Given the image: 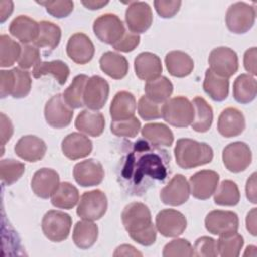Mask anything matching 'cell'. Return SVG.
<instances>
[{
    "label": "cell",
    "instance_id": "cell-1",
    "mask_svg": "<svg viewBox=\"0 0 257 257\" xmlns=\"http://www.w3.org/2000/svg\"><path fill=\"white\" fill-rule=\"evenodd\" d=\"M128 151L121 160L118 179L131 194L142 195L154 181H164L170 173V155L166 150L139 140L127 143Z\"/></svg>",
    "mask_w": 257,
    "mask_h": 257
},
{
    "label": "cell",
    "instance_id": "cell-2",
    "mask_svg": "<svg viewBox=\"0 0 257 257\" xmlns=\"http://www.w3.org/2000/svg\"><path fill=\"white\" fill-rule=\"evenodd\" d=\"M121 222L130 237L143 246H151L157 239V228L152 223V215L147 205L133 202L121 213Z\"/></svg>",
    "mask_w": 257,
    "mask_h": 257
},
{
    "label": "cell",
    "instance_id": "cell-3",
    "mask_svg": "<svg viewBox=\"0 0 257 257\" xmlns=\"http://www.w3.org/2000/svg\"><path fill=\"white\" fill-rule=\"evenodd\" d=\"M174 154L177 165L185 170L209 164L214 157L213 150L208 144L192 139L178 140Z\"/></svg>",
    "mask_w": 257,
    "mask_h": 257
},
{
    "label": "cell",
    "instance_id": "cell-4",
    "mask_svg": "<svg viewBox=\"0 0 257 257\" xmlns=\"http://www.w3.org/2000/svg\"><path fill=\"white\" fill-rule=\"evenodd\" d=\"M162 117L176 127H187L194 119V107L185 96L169 98L162 106Z\"/></svg>",
    "mask_w": 257,
    "mask_h": 257
},
{
    "label": "cell",
    "instance_id": "cell-5",
    "mask_svg": "<svg viewBox=\"0 0 257 257\" xmlns=\"http://www.w3.org/2000/svg\"><path fill=\"white\" fill-rule=\"evenodd\" d=\"M255 8L245 2L231 4L225 17L228 29L236 34H243L249 31L255 23Z\"/></svg>",
    "mask_w": 257,
    "mask_h": 257
},
{
    "label": "cell",
    "instance_id": "cell-6",
    "mask_svg": "<svg viewBox=\"0 0 257 257\" xmlns=\"http://www.w3.org/2000/svg\"><path fill=\"white\" fill-rule=\"evenodd\" d=\"M71 225L72 219L68 214L50 210L42 218L41 229L44 236L51 242H62L68 237Z\"/></svg>",
    "mask_w": 257,
    "mask_h": 257
},
{
    "label": "cell",
    "instance_id": "cell-7",
    "mask_svg": "<svg viewBox=\"0 0 257 257\" xmlns=\"http://www.w3.org/2000/svg\"><path fill=\"white\" fill-rule=\"evenodd\" d=\"M107 210V198L101 190L84 192L80 197L76 214L82 220L96 221L104 216Z\"/></svg>",
    "mask_w": 257,
    "mask_h": 257
},
{
    "label": "cell",
    "instance_id": "cell-8",
    "mask_svg": "<svg viewBox=\"0 0 257 257\" xmlns=\"http://www.w3.org/2000/svg\"><path fill=\"white\" fill-rule=\"evenodd\" d=\"M93 32L101 42L112 45L122 37L125 28L117 15L105 13L94 20Z\"/></svg>",
    "mask_w": 257,
    "mask_h": 257
},
{
    "label": "cell",
    "instance_id": "cell-9",
    "mask_svg": "<svg viewBox=\"0 0 257 257\" xmlns=\"http://www.w3.org/2000/svg\"><path fill=\"white\" fill-rule=\"evenodd\" d=\"M210 69L219 76L229 78L234 75L239 67L237 53L226 46L214 48L209 55Z\"/></svg>",
    "mask_w": 257,
    "mask_h": 257
},
{
    "label": "cell",
    "instance_id": "cell-10",
    "mask_svg": "<svg viewBox=\"0 0 257 257\" xmlns=\"http://www.w3.org/2000/svg\"><path fill=\"white\" fill-rule=\"evenodd\" d=\"M223 164L232 173L245 171L252 162V152L244 142H234L227 145L222 153Z\"/></svg>",
    "mask_w": 257,
    "mask_h": 257
},
{
    "label": "cell",
    "instance_id": "cell-11",
    "mask_svg": "<svg viewBox=\"0 0 257 257\" xmlns=\"http://www.w3.org/2000/svg\"><path fill=\"white\" fill-rule=\"evenodd\" d=\"M205 227L213 235L225 236L238 232L239 218L232 211L214 210L205 218Z\"/></svg>",
    "mask_w": 257,
    "mask_h": 257
},
{
    "label": "cell",
    "instance_id": "cell-12",
    "mask_svg": "<svg viewBox=\"0 0 257 257\" xmlns=\"http://www.w3.org/2000/svg\"><path fill=\"white\" fill-rule=\"evenodd\" d=\"M44 116L46 122L54 128H63L70 124L73 116V109L63 99L62 94L53 95L45 104Z\"/></svg>",
    "mask_w": 257,
    "mask_h": 257
},
{
    "label": "cell",
    "instance_id": "cell-13",
    "mask_svg": "<svg viewBox=\"0 0 257 257\" xmlns=\"http://www.w3.org/2000/svg\"><path fill=\"white\" fill-rule=\"evenodd\" d=\"M125 22L131 32L136 34L146 32L153 23L152 8L147 2H131L125 10Z\"/></svg>",
    "mask_w": 257,
    "mask_h": 257
},
{
    "label": "cell",
    "instance_id": "cell-14",
    "mask_svg": "<svg viewBox=\"0 0 257 257\" xmlns=\"http://www.w3.org/2000/svg\"><path fill=\"white\" fill-rule=\"evenodd\" d=\"M109 85L107 81L99 75L88 78L83 92V104L90 110L101 109L107 101Z\"/></svg>",
    "mask_w": 257,
    "mask_h": 257
},
{
    "label": "cell",
    "instance_id": "cell-15",
    "mask_svg": "<svg viewBox=\"0 0 257 257\" xmlns=\"http://www.w3.org/2000/svg\"><path fill=\"white\" fill-rule=\"evenodd\" d=\"M156 228L164 237H178L187 228V219L179 211L165 209L156 216Z\"/></svg>",
    "mask_w": 257,
    "mask_h": 257
},
{
    "label": "cell",
    "instance_id": "cell-16",
    "mask_svg": "<svg viewBox=\"0 0 257 257\" xmlns=\"http://www.w3.org/2000/svg\"><path fill=\"white\" fill-rule=\"evenodd\" d=\"M219 174L212 170H202L190 177V194L199 200L209 199L219 185Z\"/></svg>",
    "mask_w": 257,
    "mask_h": 257
},
{
    "label": "cell",
    "instance_id": "cell-17",
    "mask_svg": "<svg viewBox=\"0 0 257 257\" xmlns=\"http://www.w3.org/2000/svg\"><path fill=\"white\" fill-rule=\"evenodd\" d=\"M190 196V186L187 179L181 175H175L161 190V201L169 206H180L186 203Z\"/></svg>",
    "mask_w": 257,
    "mask_h": 257
},
{
    "label": "cell",
    "instance_id": "cell-18",
    "mask_svg": "<svg viewBox=\"0 0 257 257\" xmlns=\"http://www.w3.org/2000/svg\"><path fill=\"white\" fill-rule=\"evenodd\" d=\"M67 56L77 64H86L94 55V45L90 38L82 33L72 34L66 45Z\"/></svg>",
    "mask_w": 257,
    "mask_h": 257
},
{
    "label": "cell",
    "instance_id": "cell-19",
    "mask_svg": "<svg viewBox=\"0 0 257 257\" xmlns=\"http://www.w3.org/2000/svg\"><path fill=\"white\" fill-rule=\"evenodd\" d=\"M75 182L82 187H92L99 185L104 178L102 165L94 160L88 159L77 163L73 168Z\"/></svg>",
    "mask_w": 257,
    "mask_h": 257
},
{
    "label": "cell",
    "instance_id": "cell-20",
    "mask_svg": "<svg viewBox=\"0 0 257 257\" xmlns=\"http://www.w3.org/2000/svg\"><path fill=\"white\" fill-rule=\"evenodd\" d=\"M246 126L245 117L236 107H227L219 115L218 132L225 138H233L241 135Z\"/></svg>",
    "mask_w": 257,
    "mask_h": 257
},
{
    "label": "cell",
    "instance_id": "cell-21",
    "mask_svg": "<svg viewBox=\"0 0 257 257\" xmlns=\"http://www.w3.org/2000/svg\"><path fill=\"white\" fill-rule=\"evenodd\" d=\"M59 184V175L56 171L42 168L34 173L31 180V189L37 197L48 199L58 188Z\"/></svg>",
    "mask_w": 257,
    "mask_h": 257
},
{
    "label": "cell",
    "instance_id": "cell-22",
    "mask_svg": "<svg viewBox=\"0 0 257 257\" xmlns=\"http://www.w3.org/2000/svg\"><path fill=\"white\" fill-rule=\"evenodd\" d=\"M46 144L36 136L27 135L21 137L14 146L15 154L27 162L40 161L46 153Z\"/></svg>",
    "mask_w": 257,
    "mask_h": 257
},
{
    "label": "cell",
    "instance_id": "cell-23",
    "mask_svg": "<svg viewBox=\"0 0 257 257\" xmlns=\"http://www.w3.org/2000/svg\"><path fill=\"white\" fill-rule=\"evenodd\" d=\"M63 155L69 160H78L87 157L92 151V142L80 133L67 135L61 143Z\"/></svg>",
    "mask_w": 257,
    "mask_h": 257
},
{
    "label": "cell",
    "instance_id": "cell-24",
    "mask_svg": "<svg viewBox=\"0 0 257 257\" xmlns=\"http://www.w3.org/2000/svg\"><path fill=\"white\" fill-rule=\"evenodd\" d=\"M136 75L146 81L154 80L161 76L163 71L160 57L152 52H142L135 58Z\"/></svg>",
    "mask_w": 257,
    "mask_h": 257
},
{
    "label": "cell",
    "instance_id": "cell-25",
    "mask_svg": "<svg viewBox=\"0 0 257 257\" xmlns=\"http://www.w3.org/2000/svg\"><path fill=\"white\" fill-rule=\"evenodd\" d=\"M9 32L21 43L28 44L36 40L39 33V22L26 15H19L11 21Z\"/></svg>",
    "mask_w": 257,
    "mask_h": 257
},
{
    "label": "cell",
    "instance_id": "cell-26",
    "mask_svg": "<svg viewBox=\"0 0 257 257\" xmlns=\"http://www.w3.org/2000/svg\"><path fill=\"white\" fill-rule=\"evenodd\" d=\"M74 124L79 132L96 138L103 133L105 119L101 112L84 109L78 113Z\"/></svg>",
    "mask_w": 257,
    "mask_h": 257
},
{
    "label": "cell",
    "instance_id": "cell-27",
    "mask_svg": "<svg viewBox=\"0 0 257 257\" xmlns=\"http://www.w3.org/2000/svg\"><path fill=\"white\" fill-rule=\"evenodd\" d=\"M137 107L136 98L133 93L122 90L118 91L109 107V113L112 120H123L135 116Z\"/></svg>",
    "mask_w": 257,
    "mask_h": 257
},
{
    "label": "cell",
    "instance_id": "cell-28",
    "mask_svg": "<svg viewBox=\"0 0 257 257\" xmlns=\"http://www.w3.org/2000/svg\"><path fill=\"white\" fill-rule=\"evenodd\" d=\"M165 63L169 73L175 77L188 76L194 69L192 57L188 53L180 50H173L167 53Z\"/></svg>",
    "mask_w": 257,
    "mask_h": 257
},
{
    "label": "cell",
    "instance_id": "cell-29",
    "mask_svg": "<svg viewBox=\"0 0 257 257\" xmlns=\"http://www.w3.org/2000/svg\"><path fill=\"white\" fill-rule=\"evenodd\" d=\"M100 69L113 79L123 78L128 71V62L124 56L116 52L107 51L99 59Z\"/></svg>",
    "mask_w": 257,
    "mask_h": 257
},
{
    "label": "cell",
    "instance_id": "cell-30",
    "mask_svg": "<svg viewBox=\"0 0 257 257\" xmlns=\"http://www.w3.org/2000/svg\"><path fill=\"white\" fill-rule=\"evenodd\" d=\"M143 138L155 147H171L174 142L173 132L164 123H147L142 128Z\"/></svg>",
    "mask_w": 257,
    "mask_h": 257
},
{
    "label": "cell",
    "instance_id": "cell-31",
    "mask_svg": "<svg viewBox=\"0 0 257 257\" xmlns=\"http://www.w3.org/2000/svg\"><path fill=\"white\" fill-rule=\"evenodd\" d=\"M69 67L61 60L39 61L32 70L34 78H40L44 75H52L60 85H63L69 76Z\"/></svg>",
    "mask_w": 257,
    "mask_h": 257
},
{
    "label": "cell",
    "instance_id": "cell-32",
    "mask_svg": "<svg viewBox=\"0 0 257 257\" xmlns=\"http://www.w3.org/2000/svg\"><path fill=\"white\" fill-rule=\"evenodd\" d=\"M98 237V227L92 221H78L72 233V240L74 244L80 249H88L92 247Z\"/></svg>",
    "mask_w": 257,
    "mask_h": 257
},
{
    "label": "cell",
    "instance_id": "cell-33",
    "mask_svg": "<svg viewBox=\"0 0 257 257\" xmlns=\"http://www.w3.org/2000/svg\"><path fill=\"white\" fill-rule=\"evenodd\" d=\"M194 107V119L192 128L198 133H206L213 122V109L211 105L201 96H196L192 101Z\"/></svg>",
    "mask_w": 257,
    "mask_h": 257
},
{
    "label": "cell",
    "instance_id": "cell-34",
    "mask_svg": "<svg viewBox=\"0 0 257 257\" xmlns=\"http://www.w3.org/2000/svg\"><path fill=\"white\" fill-rule=\"evenodd\" d=\"M205 92L216 101H223L229 94V80L214 73L210 68L206 70L203 83Z\"/></svg>",
    "mask_w": 257,
    "mask_h": 257
},
{
    "label": "cell",
    "instance_id": "cell-35",
    "mask_svg": "<svg viewBox=\"0 0 257 257\" xmlns=\"http://www.w3.org/2000/svg\"><path fill=\"white\" fill-rule=\"evenodd\" d=\"M257 93L256 79L250 74H240L233 84V96L235 100L242 104L252 102Z\"/></svg>",
    "mask_w": 257,
    "mask_h": 257
},
{
    "label": "cell",
    "instance_id": "cell-36",
    "mask_svg": "<svg viewBox=\"0 0 257 257\" xmlns=\"http://www.w3.org/2000/svg\"><path fill=\"white\" fill-rule=\"evenodd\" d=\"M79 202V192L68 182H62L51 196V204L58 208L69 210Z\"/></svg>",
    "mask_w": 257,
    "mask_h": 257
},
{
    "label": "cell",
    "instance_id": "cell-37",
    "mask_svg": "<svg viewBox=\"0 0 257 257\" xmlns=\"http://www.w3.org/2000/svg\"><path fill=\"white\" fill-rule=\"evenodd\" d=\"M61 38V29L53 22L42 20L39 22V33L33 44L39 48L53 50L57 47Z\"/></svg>",
    "mask_w": 257,
    "mask_h": 257
},
{
    "label": "cell",
    "instance_id": "cell-38",
    "mask_svg": "<svg viewBox=\"0 0 257 257\" xmlns=\"http://www.w3.org/2000/svg\"><path fill=\"white\" fill-rule=\"evenodd\" d=\"M173 88V83L166 76H160L154 80L147 81L145 92L150 99L158 103H164L172 95Z\"/></svg>",
    "mask_w": 257,
    "mask_h": 257
},
{
    "label": "cell",
    "instance_id": "cell-39",
    "mask_svg": "<svg viewBox=\"0 0 257 257\" xmlns=\"http://www.w3.org/2000/svg\"><path fill=\"white\" fill-rule=\"evenodd\" d=\"M88 76L85 74H78L76 75L69 86L64 90L62 93L63 99L66 102V104L74 109L82 107L83 104V92L85 84L88 80Z\"/></svg>",
    "mask_w": 257,
    "mask_h": 257
},
{
    "label": "cell",
    "instance_id": "cell-40",
    "mask_svg": "<svg viewBox=\"0 0 257 257\" xmlns=\"http://www.w3.org/2000/svg\"><path fill=\"white\" fill-rule=\"evenodd\" d=\"M240 197L237 184L231 180H224L214 193V202L219 206L232 207L239 203Z\"/></svg>",
    "mask_w": 257,
    "mask_h": 257
},
{
    "label": "cell",
    "instance_id": "cell-41",
    "mask_svg": "<svg viewBox=\"0 0 257 257\" xmlns=\"http://www.w3.org/2000/svg\"><path fill=\"white\" fill-rule=\"evenodd\" d=\"M218 255L222 257H237L240 255L241 249L244 245L243 237L236 233L225 236H220L216 242Z\"/></svg>",
    "mask_w": 257,
    "mask_h": 257
},
{
    "label": "cell",
    "instance_id": "cell-42",
    "mask_svg": "<svg viewBox=\"0 0 257 257\" xmlns=\"http://www.w3.org/2000/svg\"><path fill=\"white\" fill-rule=\"evenodd\" d=\"M21 46L8 35L0 36V65L1 67H9L19 59Z\"/></svg>",
    "mask_w": 257,
    "mask_h": 257
},
{
    "label": "cell",
    "instance_id": "cell-43",
    "mask_svg": "<svg viewBox=\"0 0 257 257\" xmlns=\"http://www.w3.org/2000/svg\"><path fill=\"white\" fill-rule=\"evenodd\" d=\"M25 171V166L23 163L13 160L4 159L0 162V178L1 181L10 186L20 179Z\"/></svg>",
    "mask_w": 257,
    "mask_h": 257
},
{
    "label": "cell",
    "instance_id": "cell-44",
    "mask_svg": "<svg viewBox=\"0 0 257 257\" xmlns=\"http://www.w3.org/2000/svg\"><path fill=\"white\" fill-rule=\"evenodd\" d=\"M141 130V122L133 116L123 120H111L110 131L113 135L123 138H135Z\"/></svg>",
    "mask_w": 257,
    "mask_h": 257
},
{
    "label": "cell",
    "instance_id": "cell-45",
    "mask_svg": "<svg viewBox=\"0 0 257 257\" xmlns=\"http://www.w3.org/2000/svg\"><path fill=\"white\" fill-rule=\"evenodd\" d=\"M14 73V86L11 93L13 98H23L27 96L31 89V77L27 70L20 68H13Z\"/></svg>",
    "mask_w": 257,
    "mask_h": 257
},
{
    "label": "cell",
    "instance_id": "cell-46",
    "mask_svg": "<svg viewBox=\"0 0 257 257\" xmlns=\"http://www.w3.org/2000/svg\"><path fill=\"white\" fill-rule=\"evenodd\" d=\"M162 106L163 103H158L147 95H143L138 102V113L145 120L157 119L162 116Z\"/></svg>",
    "mask_w": 257,
    "mask_h": 257
},
{
    "label": "cell",
    "instance_id": "cell-47",
    "mask_svg": "<svg viewBox=\"0 0 257 257\" xmlns=\"http://www.w3.org/2000/svg\"><path fill=\"white\" fill-rule=\"evenodd\" d=\"M193 246L186 239H175L167 243L163 249L164 257L193 256Z\"/></svg>",
    "mask_w": 257,
    "mask_h": 257
},
{
    "label": "cell",
    "instance_id": "cell-48",
    "mask_svg": "<svg viewBox=\"0 0 257 257\" xmlns=\"http://www.w3.org/2000/svg\"><path fill=\"white\" fill-rule=\"evenodd\" d=\"M38 4L45 7L46 11L56 18H63L68 16L73 10V2L70 0L64 1H40Z\"/></svg>",
    "mask_w": 257,
    "mask_h": 257
},
{
    "label": "cell",
    "instance_id": "cell-49",
    "mask_svg": "<svg viewBox=\"0 0 257 257\" xmlns=\"http://www.w3.org/2000/svg\"><path fill=\"white\" fill-rule=\"evenodd\" d=\"M40 60V52L38 47L34 44H23L21 46V53L18 59V65L22 69H28L35 66Z\"/></svg>",
    "mask_w": 257,
    "mask_h": 257
},
{
    "label": "cell",
    "instance_id": "cell-50",
    "mask_svg": "<svg viewBox=\"0 0 257 257\" xmlns=\"http://www.w3.org/2000/svg\"><path fill=\"white\" fill-rule=\"evenodd\" d=\"M193 252L195 256H205V257H215L218 255L216 240L211 237L203 236L196 240Z\"/></svg>",
    "mask_w": 257,
    "mask_h": 257
},
{
    "label": "cell",
    "instance_id": "cell-51",
    "mask_svg": "<svg viewBox=\"0 0 257 257\" xmlns=\"http://www.w3.org/2000/svg\"><path fill=\"white\" fill-rule=\"evenodd\" d=\"M140 35L125 30L122 37L112 44V48L120 52H131L137 48L140 43Z\"/></svg>",
    "mask_w": 257,
    "mask_h": 257
},
{
    "label": "cell",
    "instance_id": "cell-52",
    "mask_svg": "<svg viewBox=\"0 0 257 257\" xmlns=\"http://www.w3.org/2000/svg\"><path fill=\"white\" fill-rule=\"evenodd\" d=\"M182 5L181 1H168V0H156L154 6L157 13L163 18H172L175 16Z\"/></svg>",
    "mask_w": 257,
    "mask_h": 257
},
{
    "label": "cell",
    "instance_id": "cell-53",
    "mask_svg": "<svg viewBox=\"0 0 257 257\" xmlns=\"http://www.w3.org/2000/svg\"><path fill=\"white\" fill-rule=\"evenodd\" d=\"M14 86V73L13 70H1L0 71V94L4 98L11 95Z\"/></svg>",
    "mask_w": 257,
    "mask_h": 257
},
{
    "label": "cell",
    "instance_id": "cell-54",
    "mask_svg": "<svg viewBox=\"0 0 257 257\" xmlns=\"http://www.w3.org/2000/svg\"><path fill=\"white\" fill-rule=\"evenodd\" d=\"M0 122H1V146L4 145L11 139L13 135V124L8 116L3 112L0 113Z\"/></svg>",
    "mask_w": 257,
    "mask_h": 257
},
{
    "label": "cell",
    "instance_id": "cell-55",
    "mask_svg": "<svg viewBox=\"0 0 257 257\" xmlns=\"http://www.w3.org/2000/svg\"><path fill=\"white\" fill-rule=\"evenodd\" d=\"M256 47H251L244 54V67L249 74L256 75Z\"/></svg>",
    "mask_w": 257,
    "mask_h": 257
},
{
    "label": "cell",
    "instance_id": "cell-56",
    "mask_svg": "<svg viewBox=\"0 0 257 257\" xmlns=\"http://www.w3.org/2000/svg\"><path fill=\"white\" fill-rule=\"evenodd\" d=\"M246 196L251 203L256 204V173H253L247 180Z\"/></svg>",
    "mask_w": 257,
    "mask_h": 257
},
{
    "label": "cell",
    "instance_id": "cell-57",
    "mask_svg": "<svg viewBox=\"0 0 257 257\" xmlns=\"http://www.w3.org/2000/svg\"><path fill=\"white\" fill-rule=\"evenodd\" d=\"M113 255L114 256H127V255H133V256L139 255V256H142V253L137 251L135 249V247H133L132 245L124 244V245H121V246L117 247Z\"/></svg>",
    "mask_w": 257,
    "mask_h": 257
},
{
    "label": "cell",
    "instance_id": "cell-58",
    "mask_svg": "<svg viewBox=\"0 0 257 257\" xmlns=\"http://www.w3.org/2000/svg\"><path fill=\"white\" fill-rule=\"evenodd\" d=\"M13 11L12 1H0V21L4 22Z\"/></svg>",
    "mask_w": 257,
    "mask_h": 257
},
{
    "label": "cell",
    "instance_id": "cell-59",
    "mask_svg": "<svg viewBox=\"0 0 257 257\" xmlns=\"http://www.w3.org/2000/svg\"><path fill=\"white\" fill-rule=\"evenodd\" d=\"M246 228L253 235L256 236V208H253L246 217Z\"/></svg>",
    "mask_w": 257,
    "mask_h": 257
},
{
    "label": "cell",
    "instance_id": "cell-60",
    "mask_svg": "<svg viewBox=\"0 0 257 257\" xmlns=\"http://www.w3.org/2000/svg\"><path fill=\"white\" fill-rule=\"evenodd\" d=\"M82 5H84L87 9L90 10H96L100 9L106 4H108V1H95V0H88V1H81Z\"/></svg>",
    "mask_w": 257,
    "mask_h": 257
}]
</instances>
